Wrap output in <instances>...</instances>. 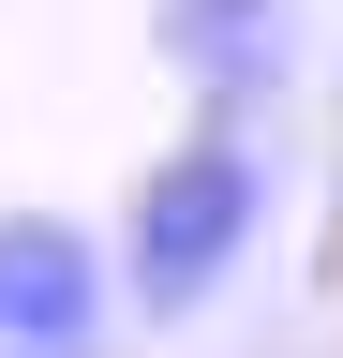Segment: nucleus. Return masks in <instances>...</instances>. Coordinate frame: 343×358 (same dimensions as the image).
Wrapping results in <instances>:
<instances>
[{"mask_svg": "<svg viewBox=\"0 0 343 358\" xmlns=\"http://www.w3.org/2000/svg\"><path fill=\"white\" fill-rule=\"evenodd\" d=\"M254 224H269V150H254L239 120H194L180 150H149L135 209H119V299L194 313V299L254 254Z\"/></svg>", "mask_w": 343, "mask_h": 358, "instance_id": "f257e3e1", "label": "nucleus"}, {"mask_svg": "<svg viewBox=\"0 0 343 358\" xmlns=\"http://www.w3.org/2000/svg\"><path fill=\"white\" fill-rule=\"evenodd\" d=\"M119 268L75 209H0V358H105Z\"/></svg>", "mask_w": 343, "mask_h": 358, "instance_id": "f03ea898", "label": "nucleus"}, {"mask_svg": "<svg viewBox=\"0 0 343 358\" xmlns=\"http://www.w3.org/2000/svg\"><path fill=\"white\" fill-rule=\"evenodd\" d=\"M164 60L209 90V120L284 90V0H164Z\"/></svg>", "mask_w": 343, "mask_h": 358, "instance_id": "7ed1b4c3", "label": "nucleus"}]
</instances>
